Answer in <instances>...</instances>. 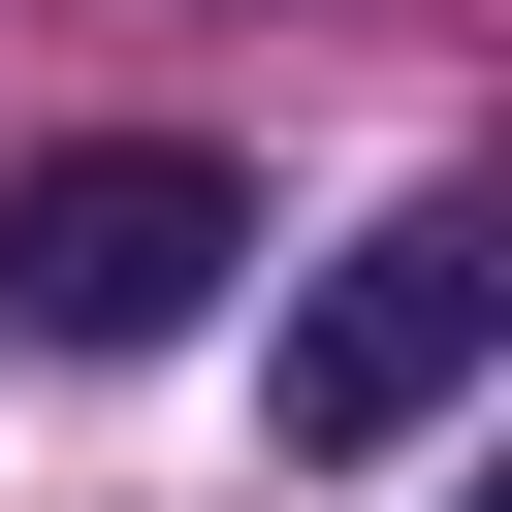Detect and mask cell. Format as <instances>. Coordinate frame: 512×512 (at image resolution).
<instances>
[{"mask_svg":"<svg viewBox=\"0 0 512 512\" xmlns=\"http://www.w3.org/2000/svg\"><path fill=\"white\" fill-rule=\"evenodd\" d=\"M224 256H256V192H224L192 128H96V160H32V192H0V320H32V352H160Z\"/></svg>","mask_w":512,"mask_h":512,"instance_id":"7a4b0ae2","label":"cell"},{"mask_svg":"<svg viewBox=\"0 0 512 512\" xmlns=\"http://www.w3.org/2000/svg\"><path fill=\"white\" fill-rule=\"evenodd\" d=\"M480 320H512V256H480V192H384L320 288H288V448L320 480H384L448 384H480Z\"/></svg>","mask_w":512,"mask_h":512,"instance_id":"6da1fadb","label":"cell"}]
</instances>
